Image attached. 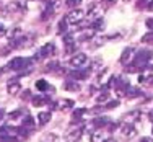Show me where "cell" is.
Instances as JSON below:
<instances>
[{
    "label": "cell",
    "instance_id": "obj_20",
    "mask_svg": "<svg viewBox=\"0 0 153 142\" xmlns=\"http://www.w3.org/2000/svg\"><path fill=\"white\" fill-rule=\"evenodd\" d=\"M147 25H148L150 28H153V18H152V20H148V21H147Z\"/></svg>",
    "mask_w": 153,
    "mask_h": 142
},
{
    "label": "cell",
    "instance_id": "obj_3",
    "mask_svg": "<svg viewBox=\"0 0 153 142\" xmlns=\"http://www.w3.org/2000/svg\"><path fill=\"white\" fill-rule=\"evenodd\" d=\"M70 64L74 65V67H76V69H78V67H82L83 64H86V56H85V54H82V52H80V54H76V56L72 57Z\"/></svg>",
    "mask_w": 153,
    "mask_h": 142
},
{
    "label": "cell",
    "instance_id": "obj_5",
    "mask_svg": "<svg viewBox=\"0 0 153 142\" xmlns=\"http://www.w3.org/2000/svg\"><path fill=\"white\" fill-rule=\"evenodd\" d=\"M20 88H21V87H20V83H18V80H12V82H8V93L16 95Z\"/></svg>",
    "mask_w": 153,
    "mask_h": 142
},
{
    "label": "cell",
    "instance_id": "obj_15",
    "mask_svg": "<svg viewBox=\"0 0 153 142\" xmlns=\"http://www.w3.org/2000/svg\"><path fill=\"white\" fill-rule=\"evenodd\" d=\"M130 52H132V49H126V51H124V54H122L121 59H122V61H126L127 57H130Z\"/></svg>",
    "mask_w": 153,
    "mask_h": 142
},
{
    "label": "cell",
    "instance_id": "obj_7",
    "mask_svg": "<svg viewBox=\"0 0 153 142\" xmlns=\"http://www.w3.org/2000/svg\"><path fill=\"white\" fill-rule=\"evenodd\" d=\"M38 119H39V124H47L51 121V113H41L38 116Z\"/></svg>",
    "mask_w": 153,
    "mask_h": 142
},
{
    "label": "cell",
    "instance_id": "obj_10",
    "mask_svg": "<svg viewBox=\"0 0 153 142\" xmlns=\"http://www.w3.org/2000/svg\"><path fill=\"white\" fill-rule=\"evenodd\" d=\"M91 141L93 142H103V131H98V132L91 134Z\"/></svg>",
    "mask_w": 153,
    "mask_h": 142
},
{
    "label": "cell",
    "instance_id": "obj_17",
    "mask_svg": "<svg viewBox=\"0 0 153 142\" xmlns=\"http://www.w3.org/2000/svg\"><path fill=\"white\" fill-rule=\"evenodd\" d=\"M20 114H21V111H13V113H10V118L16 119V118H20Z\"/></svg>",
    "mask_w": 153,
    "mask_h": 142
},
{
    "label": "cell",
    "instance_id": "obj_11",
    "mask_svg": "<svg viewBox=\"0 0 153 142\" xmlns=\"http://www.w3.org/2000/svg\"><path fill=\"white\" fill-rule=\"evenodd\" d=\"M65 88H68L70 92H76V90H80V87H78V83L68 82V83H65Z\"/></svg>",
    "mask_w": 153,
    "mask_h": 142
},
{
    "label": "cell",
    "instance_id": "obj_22",
    "mask_svg": "<svg viewBox=\"0 0 153 142\" xmlns=\"http://www.w3.org/2000/svg\"><path fill=\"white\" fill-rule=\"evenodd\" d=\"M2 118H3V111L0 110V119H2Z\"/></svg>",
    "mask_w": 153,
    "mask_h": 142
},
{
    "label": "cell",
    "instance_id": "obj_8",
    "mask_svg": "<svg viewBox=\"0 0 153 142\" xmlns=\"http://www.w3.org/2000/svg\"><path fill=\"white\" fill-rule=\"evenodd\" d=\"M80 137H82V129H78V131H74L72 134H68V141H70V142H75V141H78Z\"/></svg>",
    "mask_w": 153,
    "mask_h": 142
},
{
    "label": "cell",
    "instance_id": "obj_4",
    "mask_svg": "<svg viewBox=\"0 0 153 142\" xmlns=\"http://www.w3.org/2000/svg\"><path fill=\"white\" fill-rule=\"evenodd\" d=\"M36 88H38L39 92H47V90L52 92L54 87H49V83H47L46 80H38V82H36Z\"/></svg>",
    "mask_w": 153,
    "mask_h": 142
},
{
    "label": "cell",
    "instance_id": "obj_16",
    "mask_svg": "<svg viewBox=\"0 0 153 142\" xmlns=\"http://www.w3.org/2000/svg\"><path fill=\"white\" fill-rule=\"evenodd\" d=\"M80 2H82V0H67V5L68 7H75V5H78Z\"/></svg>",
    "mask_w": 153,
    "mask_h": 142
},
{
    "label": "cell",
    "instance_id": "obj_13",
    "mask_svg": "<svg viewBox=\"0 0 153 142\" xmlns=\"http://www.w3.org/2000/svg\"><path fill=\"white\" fill-rule=\"evenodd\" d=\"M65 28H67V18H62L60 23H59V33H60L62 30H65Z\"/></svg>",
    "mask_w": 153,
    "mask_h": 142
},
{
    "label": "cell",
    "instance_id": "obj_2",
    "mask_svg": "<svg viewBox=\"0 0 153 142\" xmlns=\"http://www.w3.org/2000/svg\"><path fill=\"white\" fill-rule=\"evenodd\" d=\"M83 15H85V13H83L82 10H74V12L68 13V16H67V23H72V25L78 23V21H82Z\"/></svg>",
    "mask_w": 153,
    "mask_h": 142
},
{
    "label": "cell",
    "instance_id": "obj_21",
    "mask_svg": "<svg viewBox=\"0 0 153 142\" xmlns=\"http://www.w3.org/2000/svg\"><path fill=\"white\" fill-rule=\"evenodd\" d=\"M3 34H5V28L0 26V36H3Z\"/></svg>",
    "mask_w": 153,
    "mask_h": 142
},
{
    "label": "cell",
    "instance_id": "obj_6",
    "mask_svg": "<svg viewBox=\"0 0 153 142\" xmlns=\"http://www.w3.org/2000/svg\"><path fill=\"white\" fill-rule=\"evenodd\" d=\"M44 103H49V98L47 96H34L33 98V105L34 106H42Z\"/></svg>",
    "mask_w": 153,
    "mask_h": 142
},
{
    "label": "cell",
    "instance_id": "obj_12",
    "mask_svg": "<svg viewBox=\"0 0 153 142\" xmlns=\"http://www.w3.org/2000/svg\"><path fill=\"white\" fill-rule=\"evenodd\" d=\"M72 106H74V101H72V100H64V101H62V105H60V108H64V110L72 108Z\"/></svg>",
    "mask_w": 153,
    "mask_h": 142
},
{
    "label": "cell",
    "instance_id": "obj_9",
    "mask_svg": "<svg viewBox=\"0 0 153 142\" xmlns=\"http://www.w3.org/2000/svg\"><path fill=\"white\" fill-rule=\"evenodd\" d=\"M23 126L25 127H33V126H34V119H33L30 114H26L23 118Z\"/></svg>",
    "mask_w": 153,
    "mask_h": 142
},
{
    "label": "cell",
    "instance_id": "obj_18",
    "mask_svg": "<svg viewBox=\"0 0 153 142\" xmlns=\"http://www.w3.org/2000/svg\"><path fill=\"white\" fill-rule=\"evenodd\" d=\"M142 142H153V139H150V137H143V139H142Z\"/></svg>",
    "mask_w": 153,
    "mask_h": 142
},
{
    "label": "cell",
    "instance_id": "obj_14",
    "mask_svg": "<svg viewBox=\"0 0 153 142\" xmlns=\"http://www.w3.org/2000/svg\"><path fill=\"white\" fill-rule=\"evenodd\" d=\"M57 67H59V64H57V62H49V65H47V70H56Z\"/></svg>",
    "mask_w": 153,
    "mask_h": 142
},
{
    "label": "cell",
    "instance_id": "obj_23",
    "mask_svg": "<svg viewBox=\"0 0 153 142\" xmlns=\"http://www.w3.org/2000/svg\"><path fill=\"white\" fill-rule=\"evenodd\" d=\"M108 142H114V141H108Z\"/></svg>",
    "mask_w": 153,
    "mask_h": 142
},
{
    "label": "cell",
    "instance_id": "obj_19",
    "mask_svg": "<svg viewBox=\"0 0 153 142\" xmlns=\"http://www.w3.org/2000/svg\"><path fill=\"white\" fill-rule=\"evenodd\" d=\"M30 96H31L30 92H25V93H23V98H30Z\"/></svg>",
    "mask_w": 153,
    "mask_h": 142
},
{
    "label": "cell",
    "instance_id": "obj_1",
    "mask_svg": "<svg viewBox=\"0 0 153 142\" xmlns=\"http://www.w3.org/2000/svg\"><path fill=\"white\" fill-rule=\"evenodd\" d=\"M34 59H25V57H15V59H12V62L8 64V69H12V70H21V69L28 67V65H31V62Z\"/></svg>",
    "mask_w": 153,
    "mask_h": 142
}]
</instances>
